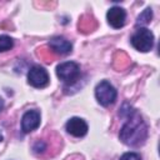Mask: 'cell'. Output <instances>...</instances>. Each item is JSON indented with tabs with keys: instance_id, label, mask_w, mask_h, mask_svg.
I'll return each instance as SVG.
<instances>
[{
	"instance_id": "cell-12",
	"label": "cell",
	"mask_w": 160,
	"mask_h": 160,
	"mask_svg": "<svg viewBox=\"0 0 160 160\" xmlns=\"http://www.w3.org/2000/svg\"><path fill=\"white\" fill-rule=\"evenodd\" d=\"M120 160H141V158H140V155L136 154V152H125V154L120 158Z\"/></svg>"
},
{
	"instance_id": "cell-10",
	"label": "cell",
	"mask_w": 160,
	"mask_h": 160,
	"mask_svg": "<svg viewBox=\"0 0 160 160\" xmlns=\"http://www.w3.org/2000/svg\"><path fill=\"white\" fill-rule=\"evenodd\" d=\"M151 18H152V11L150 8H146L139 16H138V20H136V25H146L151 21Z\"/></svg>"
},
{
	"instance_id": "cell-5",
	"label": "cell",
	"mask_w": 160,
	"mask_h": 160,
	"mask_svg": "<svg viewBox=\"0 0 160 160\" xmlns=\"http://www.w3.org/2000/svg\"><path fill=\"white\" fill-rule=\"evenodd\" d=\"M28 82L38 89L45 88L49 84V74L42 66L34 65L28 72Z\"/></svg>"
},
{
	"instance_id": "cell-15",
	"label": "cell",
	"mask_w": 160,
	"mask_h": 160,
	"mask_svg": "<svg viewBox=\"0 0 160 160\" xmlns=\"http://www.w3.org/2000/svg\"><path fill=\"white\" fill-rule=\"evenodd\" d=\"M1 141H2V136L0 135V142H1Z\"/></svg>"
},
{
	"instance_id": "cell-2",
	"label": "cell",
	"mask_w": 160,
	"mask_h": 160,
	"mask_svg": "<svg viewBox=\"0 0 160 160\" xmlns=\"http://www.w3.org/2000/svg\"><path fill=\"white\" fill-rule=\"evenodd\" d=\"M131 45L141 52H148L154 46V35L146 28H139L131 36Z\"/></svg>"
},
{
	"instance_id": "cell-7",
	"label": "cell",
	"mask_w": 160,
	"mask_h": 160,
	"mask_svg": "<svg viewBox=\"0 0 160 160\" xmlns=\"http://www.w3.org/2000/svg\"><path fill=\"white\" fill-rule=\"evenodd\" d=\"M40 125V112L38 110H29L21 118V129L24 132H31Z\"/></svg>"
},
{
	"instance_id": "cell-9",
	"label": "cell",
	"mask_w": 160,
	"mask_h": 160,
	"mask_svg": "<svg viewBox=\"0 0 160 160\" xmlns=\"http://www.w3.org/2000/svg\"><path fill=\"white\" fill-rule=\"evenodd\" d=\"M49 46L52 49V51L60 54V55H65L69 54L72 50V45L69 40H66L62 36H55L51 38L49 41Z\"/></svg>"
},
{
	"instance_id": "cell-1",
	"label": "cell",
	"mask_w": 160,
	"mask_h": 160,
	"mask_svg": "<svg viewBox=\"0 0 160 160\" xmlns=\"http://www.w3.org/2000/svg\"><path fill=\"white\" fill-rule=\"evenodd\" d=\"M119 136L124 144L131 146L140 145L146 139V125L135 111L128 116V121L121 128Z\"/></svg>"
},
{
	"instance_id": "cell-6",
	"label": "cell",
	"mask_w": 160,
	"mask_h": 160,
	"mask_svg": "<svg viewBox=\"0 0 160 160\" xmlns=\"http://www.w3.org/2000/svg\"><path fill=\"white\" fill-rule=\"evenodd\" d=\"M106 20L109 22V25L114 29H120L124 26L125 20H126V11L120 8V6H114L111 9H109L108 14H106Z\"/></svg>"
},
{
	"instance_id": "cell-3",
	"label": "cell",
	"mask_w": 160,
	"mask_h": 160,
	"mask_svg": "<svg viewBox=\"0 0 160 160\" xmlns=\"http://www.w3.org/2000/svg\"><path fill=\"white\" fill-rule=\"evenodd\" d=\"M56 75L65 84H74L80 78V66L74 61H65L56 66Z\"/></svg>"
},
{
	"instance_id": "cell-11",
	"label": "cell",
	"mask_w": 160,
	"mask_h": 160,
	"mask_svg": "<svg viewBox=\"0 0 160 160\" xmlns=\"http://www.w3.org/2000/svg\"><path fill=\"white\" fill-rule=\"evenodd\" d=\"M14 46V41L8 35H0V52L8 51Z\"/></svg>"
},
{
	"instance_id": "cell-13",
	"label": "cell",
	"mask_w": 160,
	"mask_h": 160,
	"mask_svg": "<svg viewBox=\"0 0 160 160\" xmlns=\"http://www.w3.org/2000/svg\"><path fill=\"white\" fill-rule=\"evenodd\" d=\"M44 142L42 141H38L36 144H35V146H34V150L36 151V152H39V149H44Z\"/></svg>"
},
{
	"instance_id": "cell-4",
	"label": "cell",
	"mask_w": 160,
	"mask_h": 160,
	"mask_svg": "<svg viewBox=\"0 0 160 160\" xmlns=\"http://www.w3.org/2000/svg\"><path fill=\"white\" fill-rule=\"evenodd\" d=\"M116 89L106 80L100 81L95 88V98L102 106H109L116 100Z\"/></svg>"
},
{
	"instance_id": "cell-8",
	"label": "cell",
	"mask_w": 160,
	"mask_h": 160,
	"mask_svg": "<svg viewBox=\"0 0 160 160\" xmlns=\"http://www.w3.org/2000/svg\"><path fill=\"white\" fill-rule=\"evenodd\" d=\"M65 129L70 135L75 138H81L88 132V124L80 118H71L68 120Z\"/></svg>"
},
{
	"instance_id": "cell-14",
	"label": "cell",
	"mask_w": 160,
	"mask_h": 160,
	"mask_svg": "<svg viewBox=\"0 0 160 160\" xmlns=\"http://www.w3.org/2000/svg\"><path fill=\"white\" fill-rule=\"evenodd\" d=\"M2 108H4V100H2V98H0V111L2 110Z\"/></svg>"
}]
</instances>
